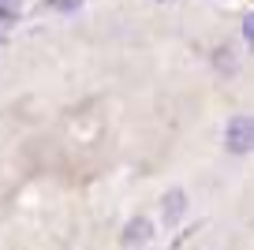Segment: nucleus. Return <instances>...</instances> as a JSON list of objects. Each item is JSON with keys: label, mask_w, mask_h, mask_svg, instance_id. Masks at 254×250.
<instances>
[{"label": "nucleus", "mask_w": 254, "mask_h": 250, "mask_svg": "<svg viewBox=\"0 0 254 250\" xmlns=\"http://www.w3.org/2000/svg\"><path fill=\"white\" fill-rule=\"evenodd\" d=\"M161 209H165V220H168V224H180L183 213H187V194H183L180 187L168 190V194L161 198Z\"/></svg>", "instance_id": "obj_2"}, {"label": "nucleus", "mask_w": 254, "mask_h": 250, "mask_svg": "<svg viewBox=\"0 0 254 250\" xmlns=\"http://www.w3.org/2000/svg\"><path fill=\"white\" fill-rule=\"evenodd\" d=\"M23 8V0H0V23H11Z\"/></svg>", "instance_id": "obj_5"}, {"label": "nucleus", "mask_w": 254, "mask_h": 250, "mask_svg": "<svg viewBox=\"0 0 254 250\" xmlns=\"http://www.w3.org/2000/svg\"><path fill=\"white\" fill-rule=\"evenodd\" d=\"M213 63H217V71L232 75V71H236V53H232V49H217V53H213Z\"/></svg>", "instance_id": "obj_4"}, {"label": "nucleus", "mask_w": 254, "mask_h": 250, "mask_svg": "<svg viewBox=\"0 0 254 250\" xmlns=\"http://www.w3.org/2000/svg\"><path fill=\"white\" fill-rule=\"evenodd\" d=\"M150 235H153V224L146 217H135L131 224L124 228V247H138V243H146Z\"/></svg>", "instance_id": "obj_3"}, {"label": "nucleus", "mask_w": 254, "mask_h": 250, "mask_svg": "<svg viewBox=\"0 0 254 250\" xmlns=\"http://www.w3.org/2000/svg\"><path fill=\"white\" fill-rule=\"evenodd\" d=\"M243 38H247V41H254V15H247V19H243Z\"/></svg>", "instance_id": "obj_7"}, {"label": "nucleus", "mask_w": 254, "mask_h": 250, "mask_svg": "<svg viewBox=\"0 0 254 250\" xmlns=\"http://www.w3.org/2000/svg\"><path fill=\"white\" fill-rule=\"evenodd\" d=\"M49 4H53L56 11H75V8L82 4V0H49Z\"/></svg>", "instance_id": "obj_6"}, {"label": "nucleus", "mask_w": 254, "mask_h": 250, "mask_svg": "<svg viewBox=\"0 0 254 250\" xmlns=\"http://www.w3.org/2000/svg\"><path fill=\"white\" fill-rule=\"evenodd\" d=\"M224 149L232 157H243L254 149V120L251 116H236L228 127H224Z\"/></svg>", "instance_id": "obj_1"}]
</instances>
